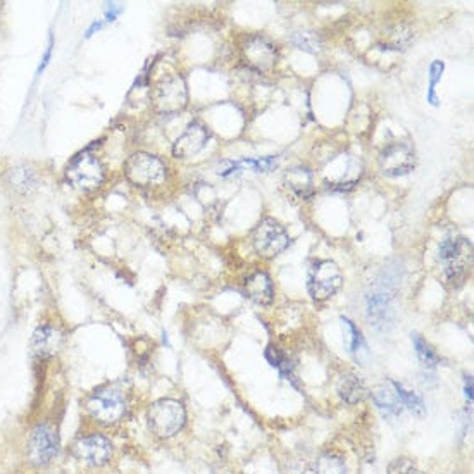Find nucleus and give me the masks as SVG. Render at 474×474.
Listing matches in <instances>:
<instances>
[{"mask_svg": "<svg viewBox=\"0 0 474 474\" xmlns=\"http://www.w3.org/2000/svg\"><path fill=\"white\" fill-rule=\"evenodd\" d=\"M245 293L253 300L255 304L260 306H269L274 299V290H273V281L267 276L264 271H257V273L251 274L245 281Z\"/></svg>", "mask_w": 474, "mask_h": 474, "instance_id": "dca6fc26", "label": "nucleus"}, {"mask_svg": "<svg viewBox=\"0 0 474 474\" xmlns=\"http://www.w3.org/2000/svg\"><path fill=\"white\" fill-rule=\"evenodd\" d=\"M341 281V271L333 260H318L309 269L307 288L314 300H328L340 290Z\"/></svg>", "mask_w": 474, "mask_h": 474, "instance_id": "0eeeda50", "label": "nucleus"}, {"mask_svg": "<svg viewBox=\"0 0 474 474\" xmlns=\"http://www.w3.org/2000/svg\"><path fill=\"white\" fill-rule=\"evenodd\" d=\"M397 292V274L392 269H385L376 281L371 285V292L367 295V316L371 325L380 326L390 321L392 300Z\"/></svg>", "mask_w": 474, "mask_h": 474, "instance_id": "f03ea898", "label": "nucleus"}, {"mask_svg": "<svg viewBox=\"0 0 474 474\" xmlns=\"http://www.w3.org/2000/svg\"><path fill=\"white\" fill-rule=\"evenodd\" d=\"M10 179H13L14 188L20 190V192H28L33 186V183H35V175L31 172V169L17 168L10 175Z\"/></svg>", "mask_w": 474, "mask_h": 474, "instance_id": "a878e982", "label": "nucleus"}, {"mask_svg": "<svg viewBox=\"0 0 474 474\" xmlns=\"http://www.w3.org/2000/svg\"><path fill=\"white\" fill-rule=\"evenodd\" d=\"M209 130L202 123H190L186 130L176 138L175 145H172V154L179 159H186L195 154L200 152L209 142Z\"/></svg>", "mask_w": 474, "mask_h": 474, "instance_id": "4468645a", "label": "nucleus"}, {"mask_svg": "<svg viewBox=\"0 0 474 474\" xmlns=\"http://www.w3.org/2000/svg\"><path fill=\"white\" fill-rule=\"evenodd\" d=\"M154 108L161 114H176L188 104V88L182 75L164 76L156 83L152 90Z\"/></svg>", "mask_w": 474, "mask_h": 474, "instance_id": "7ed1b4c3", "label": "nucleus"}, {"mask_svg": "<svg viewBox=\"0 0 474 474\" xmlns=\"http://www.w3.org/2000/svg\"><path fill=\"white\" fill-rule=\"evenodd\" d=\"M438 257L450 283H462L473 266V245L468 238L450 237L440 244Z\"/></svg>", "mask_w": 474, "mask_h": 474, "instance_id": "f257e3e1", "label": "nucleus"}, {"mask_svg": "<svg viewBox=\"0 0 474 474\" xmlns=\"http://www.w3.org/2000/svg\"><path fill=\"white\" fill-rule=\"evenodd\" d=\"M443 69H445V64L442 61H435L431 62L429 66V88H428V102L431 105H438V98H436L435 94V87L436 83L440 82L443 75Z\"/></svg>", "mask_w": 474, "mask_h": 474, "instance_id": "bb28decb", "label": "nucleus"}, {"mask_svg": "<svg viewBox=\"0 0 474 474\" xmlns=\"http://www.w3.org/2000/svg\"><path fill=\"white\" fill-rule=\"evenodd\" d=\"M410 38H413V33L403 27H399L395 29V31L390 33L388 35V49H395V50H400L403 49V45H407V43L410 42Z\"/></svg>", "mask_w": 474, "mask_h": 474, "instance_id": "cd10ccee", "label": "nucleus"}, {"mask_svg": "<svg viewBox=\"0 0 474 474\" xmlns=\"http://www.w3.org/2000/svg\"><path fill=\"white\" fill-rule=\"evenodd\" d=\"M66 178L75 188L82 192H94L104 182V168L97 157L84 152L71 161L66 169Z\"/></svg>", "mask_w": 474, "mask_h": 474, "instance_id": "6e6552de", "label": "nucleus"}, {"mask_svg": "<svg viewBox=\"0 0 474 474\" xmlns=\"http://www.w3.org/2000/svg\"><path fill=\"white\" fill-rule=\"evenodd\" d=\"M109 9H108V20L109 21H114L116 20L117 13H121V7H116V3H108Z\"/></svg>", "mask_w": 474, "mask_h": 474, "instance_id": "c756f323", "label": "nucleus"}, {"mask_svg": "<svg viewBox=\"0 0 474 474\" xmlns=\"http://www.w3.org/2000/svg\"><path fill=\"white\" fill-rule=\"evenodd\" d=\"M285 185L299 198H311L314 193L312 171L306 166H295L285 172Z\"/></svg>", "mask_w": 474, "mask_h": 474, "instance_id": "f3484780", "label": "nucleus"}, {"mask_svg": "<svg viewBox=\"0 0 474 474\" xmlns=\"http://www.w3.org/2000/svg\"><path fill=\"white\" fill-rule=\"evenodd\" d=\"M61 333L52 326H40L31 336V352L35 357H52L61 347Z\"/></svg>", "mask_w": 474, "mask_h": 474, "instance_id": "2eb2a0df", "label": "nucleus"}, {"mask_svg": "<svg viewBox=\"0 0 474 474\" xmlns=\"http://www.w3.org/2000/svg\"><path fill=\"white\" fill-rule=\"evenodd\" d=\"M373 399L385 417H397L402 413V403H400L399 397H397L395 390H390L388 387L374 388Z\"/></svg>", "mask_w": 474, "mask_h": 474, "instance_id": "6ab92c4d", "label": "nucleus"}, {"mask_svg": "<svg viewBox=\"0 0 474 474\" xmlns=\"http://www.w3.org/2000/svg\"><path fill=\"white\" fill-rule=\"evenodd\" d=\"M186 421L185 407L172 399H163L152 403L149 409V426L157 436L169 438L183 428Z\"/></svg>", "mask_w": 474, "mask_h": 474, "instance_id": "39448f33", "label": "nucleus"}, {"mask_svg": "<svg viewBox=\"0 0 474 474\" xmlns=\"http://www.w3.org/2000/svg\"><path fill=\"white\" fill-rule=\"evenodd\" d=\"M266 359L271 362V366L276 367V369L283 374V376H288V374H292V362H290V359L286 357V355L283 354L279 348L273 347V345H269V347H267V350H266Z\"/></svg>", "mask_w": 474, "mask_h": 474, "instance_id": "b1692460", "label": "nucleus"}, {"mask_svg": "<svg viewBox=\"0 0 474 474\" xmlns=\"http://www.w3.org/2000/svg\"><path fill=\"white\" fill-rule=\"evenodd\" d=\"M341 323H343L345 328H347L348 333H350V343H348V347H350V352L355 355V359H357V361H361V352L366 350V345H364L361 332L355 328V325L350 321V319L341 318Z\"/></svg>", "mask_w": 474, "mask_h": 474, "instance_id": "393cba45", "label": "nucleus"}, {"mask_svg": "<svg viewBox=\"0 0 474 474\" xmlns=\"http://www.w3.org/2000/svg\"><path fill=\"white\" fill-rule=\"evenodd\" d=\"M413 343H414V348H416L419 361L422 362V366L435 367L436 364H438V355H436V352L433 350L431 345H429L421 335L413 333Z\"/></svg>", "mask_w": 474, "mask_h": 474, "instance_id": "412c9836", "label": "nucleus"}, {"mask_svg": "<svg viewBox=\"0 0 474 474\" xmlns=\"http://www.w3.org/2000/svg\"><path fill=\"white\" fill-rule=\"evenodd\" d=\"M50 52H52V38H50V45H49V49H47V54H45V57H43V64L40 66V69H38V73H42L43 69H45V66L49 64V59H50Z\"/></svg>", "mask_w": 474, "mask_h": 474, "instance_id": "2f4dec72", "label": "nucleus"}, {"mask_svg": "<svg viewBox=\"0 0 474 474\" xmlns=\"http://www.w3.org/2000/svg\"><path fill=\"white\" fill-rule=\"evenodd\" d=\"M73 454L90 466H104L111 459L112 445L105 436L90 435L75 443Z\"/></svg>", "mask_w": 474, "mask_h": 474, "instance_id": "ddd939ff", "label": "nucleus"}, {"mask_svg": "<svg viewBox=\"0 0 474 474\" xmlns=\"http://www.w3.org/2000/svg\"><path fill=\"white\" fill-rule=\"evenodd\" d=\"M414 168H416V154L407 143H392L381 152L380 169L388 178L409 175Z\"/></svg>", "mask_w": 474, "mask_h": 474, "instance_id": "9b49d317", "label": "nucleus"}, {"mask_svg": "<svg viewBox=\"0 0 474 474\" xmlns=\"http://www.w3.org/2000/svg\"><path fill=\"white\" fill-rule=\"evenodd\" d=\"M292 42L295 43L297 49L306 50V52L316 54L318 50H321V38L312 31L295 33V35L292 36Z\"/></svg>", "mask_w": 474, "mask_h": 474, "instance_id": "5701e85b", "label": "nucleus"}, {"mask_svg": "<svg viewBox=\"0 0 474 474\" xmlns=\"http://www.w3.org/2000/svg\"><path fill=\"white\" fill-rule=\"evenodd\" d=\"M388 474H422L409 459H395L388 468Z\"/></svg>", "mask_w": 474, "mask_h": 474, "instance_id": "c85d7f7f", "label": "nucleus"}, {"mask_svg": "<svg viewBox=\"0 0 474 474\" xmlns=\"http://www.w3.org/2000/svg\"><path fill=\"white\" fill-rule=\"evenodd\" d=\"M252 242L253 249L260 257L273 259L278 253L286 251V247L290 245V237L276 219L266 218L257 224Z\"/></svg>", "mask_w": 474, "mask_h": 474, "instance_id": "1a4fd4ad", "label": "nucleus"}, {"mask_svg": "<svg viewBox=\"0 0 474 474\" xmlns=\"http://www.w3.org/2000/svg\"><path fill=\"white\" fill-rule=\"evenodd\" d=\"M124 176L135 186L149 188V186L161 185L166 179V166L156 156L138 152L128 157V161L124 163Z\"/></svg>", "mask_w": 474, "mask_h": 474, "instance_id": "423d86ee", "label": "nucleus"}, {"mask_svg": "<svg viewBox=\"0 0 474 474\" xmlns=\"http://www.w3.org/2000/svg\"><path fill=\"white\" fill-rule=\"evenodd\" d=\"M318 474H347V466L336 455H321L316 464Z\"/></svg>", "mask_w": 474, "mask_h": 474, "instance_id": "4be33fe9", "label": "nucleus"}, {"mask_svg": "<svg viewBox=\"0 0 474 474\" xmlns=\"http://www.w3.org/2000/svg\"><path fill=\"white\" fill-rule=\"evenodd\" d=\"M59 454V435L50 424H38L29 435L28 459L35 466H47Z\"/></svg>", "mask_w": 474, "mask_h": 474, "instance_id": "9d476101", "label": "nucleus"}, {"mask_svg": "<svg viewBox=\"0 0 474 474\" xmlns=\"http://www.w3.org/2000/svg\"><path fill=\"white\" fill-rule=\"evenodd\" d=\"M88 413L102 424H114L121 421L128 410L126 393L119 388H102L95 392L87 402Z\"/></svg>", "mask_w": 474, "mask_h": 474, "instance_id": "20e7f679", "label": "nucleus"}, {"mask_svg": "<svg viewBox=\"0 0 474 474\" xmlns=\"http://www.w3.org/2000/svg\"><path fill=\"white\" fill-rule=\"evenodd\" d=\"M101 28H102V23H95L94 27H91V28L87 31V36H91V35H94L95 29H101Z\"/></svg>", "mask_w": 474, "mask_h": 474, "instance_id": "473e14b6", "label": "nucleus"}, {"mask_svg": "<svg viewBox=\"0 0 474 474\" xmlns=\"http://www.w3.org/2000/svg\"><path fill=\"white\" fill-rule=\"evenodd\" d=\"M244 59L255 71H267V69H271L276 64V47L264 36H251L244 43Z\"/></svg>", "mask_w": 474, "mask_h": 474, "instance_id": "f8f14e48", "label": "nucleus"}, {"mask_svg": "<svg viewBox=\"0 0 474 474\" xmlns=\"http://www.w3.org/2000/svg\"><path fill=\"white\" fill-rule=\"evenodd\" d=\"M367 388L364 385L361 378H357L355 374H345L341 376V380L338 381V395L341 397V400L347 403H357L364 400L366 397Z\"/></svg>", "mask_w": 474, "mask_h": 474, "instance_id": "a211bd4d", "label": "nucleus"}, {"mask_svg": "<svg viewBox=\"0 0 474 474\" xmlns=\"http://www.w3.org/2000/svg\"><path fill=\"white\" fill-rule=\"evenodd\" d=\"M392 387H393V390H395L397 397H399V400H400V403H402V406H406L407 409L410 410V413L417 414V416H424L426 406H424V402H422V399L417 395V393H414L413 390H407L403 385L397 383V381H393Z\"/></svg>", "mask_w": 474, "mask_h": 474, "instance_id": "aec40b11", "label": "nucleus"}, {"mask_svg": "<svg viewBox=\"0 0 474 474\" xmlns=\"http://www.w3.org/2000/svg\"><path fill=\"white\" fill-rule=\"evenodd\" d=\"M466 399L469 402H473V378L468 376L466 378Z\"/></svg>", "mask_w": 474, "mask_h": 474, "instance_id": "7c9ffc66", "label": "nucleus"}]
</instances>
